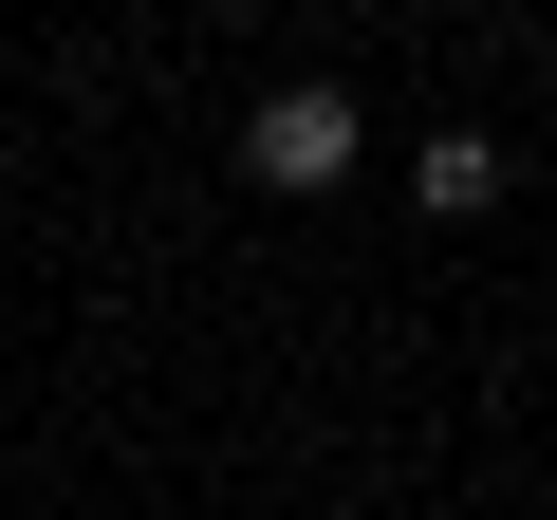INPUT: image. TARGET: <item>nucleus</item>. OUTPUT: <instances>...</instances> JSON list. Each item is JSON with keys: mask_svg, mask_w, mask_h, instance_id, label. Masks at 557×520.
Here are the masks:
<instances>
[{"mask_svg": "<svg viewBox=\"0 0 557 520\" xmlns=\"http://www.w3.org/2000/svg\"><path fill=\"white\" fill-rule=\"evenodd\" d=\"M465 205H502V149L483 131H428V223H465Z\"/></svg>", "mask_w": 557, "mask_h": 520, "instance_id": "2", "label": "nucleus"}, {"mask_svg": "<svg viewBox=\"0 0 557 520\" xmlns=\"http://www.w3.org/2000/svg\"><path fill=\"white\" fill-rule=\"evenodd\" d=\"M242 168H260L278 205H317V186H354V94H335V75H298V94H260V112H242Z\"/></svg>", "mask_w": 557, "mask_h": 520, "instance_id": "1", "label": "nucleus"}]
</instances>
